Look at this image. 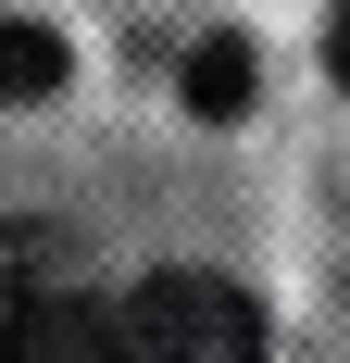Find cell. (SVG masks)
Instances as JSON below:
<instances>
[{"mask_svg": "<svg viewBox=\"0 0 350 363\" xmlns=\"http://www.w3.org/2000/svg\"><path fill=\"white\" fill-rule=\"evenodd\" d=\"M0 363H125V338H113L101 301L50 289V301H26V313L0 326Z\"/></svg>", "mask_w": 350, "mask_h": 363, "instance_id": "2", "label": "cell"}, {"mask_svg": "<svg viewBox=\"0 0 350 363\" xmlns=\"http://www.w3.org/2000/svg\"><path fill=\"white\" fill-rule=\"evenodd\" d=\"M50 289H75L63 276V251H50V225H0V326H13V313H26V301H50Z\"/></svg>", "mask_w": 350, "mask_h": 363, "instance_id": "3", "label": "cell"}, {"mask_svg": "<svg viewBox=\"0 0 350 363\" xmlns=\"http://www.w3.org/2000/svg\"><path fill=\"white\" fill-rule=\"evenodd\" d=\"M113 338H125V363H263V301L201 276V263H163L125 289Z\"/></svg>", "mask_w": 350, "mask_h": 363, "instance_id": "1", "label": "cell"}, {"mask_svg": "<svg viewBox=\"0 0 350 363\" xmlns=\"http://www.w3.org/2000/svg\"><path fill=\"white\" fill-rule=\"evenodd\" d=\"M238 101H250V50H238V38H201V50H188V113L225 125Z\"/></svg>", "mask_w": 350, "mask_h": 363, "instance_id": "5", "label": "cell"}, {"mask_svg": "<svg viewBox=\"0 0 350 363\" xmlns=\"http://www.w3.org/2000/svg\"><path fill=\"white\" fill-rule=\"evenodd\" d=\"M325 75H338V88H350V0H338V13H325Z\"/></svg>", "mask_w": 350, "mask_h": 363, "instance_id": "6", "label": "cell"}, {"mask_svg": "<svg viewBox=\"0 0 350 363\" xmlns=\"http://www.w3.org/2000/svg\"><path fill=\"white\" fill-rule=\"evenodd\" d=\"M50 88H63V26L0 13V101H50Z\"/></svg>", "mask_w": 350, "mask_h": 363, "instance_id": "4", "label": "cell"}]
</instances>
